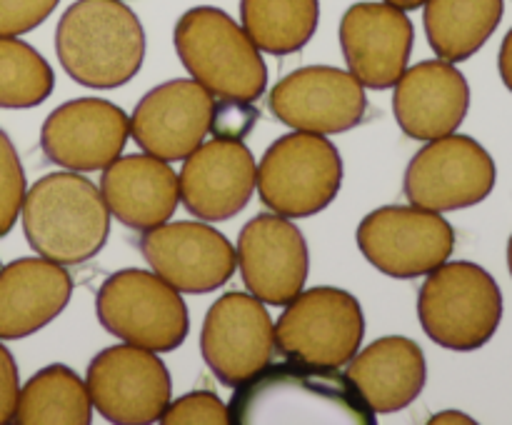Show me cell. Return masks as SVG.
Masks as SVG:
<instances>
[{
	"label": "cell",
	"instance_id": "1",
	"mask_svg": "<svg viewBox=\"0 0 512 425\" xmlns=\"http://www.w3.org/2000/svg\"><path fill=\"white\" fill-rule=\"evenodd\" d=\"M238 425H373L375 413L338 368L295 360L270 363L235 388L228 405Z\"/></svg>",
	"mask_w": 512,
	"mask_h": 425
},
{
	"label": "cell",
	"instance_id": "2",
	"mask_svg": "<svg viewBox=\"0 0 512 425\" xmlns=\"http://www.w3.org/2000/svg\"><path fill=\"white\" fill-rule=\"evenodd\" d=\"M55 53L75 83L120 88L143 68V23L123 0H75L55 28Z\"/></svg>",
	"mask_w": 512,
	"mask_h": 425
},
{
	"label": "cell",
	"instance_id": "3",
	"mask_svg": "<svg viewBox=\"0 0 512 425\" xmlns=\"http://www.w3.org/2000/svg\"><path fill=\"white\" fill-rule=\"evenodd\" d=\"M23 233L30 248L53 263L80 265L108 243L110 210L85 175L50 173L25 190Z\"/></svg>",
	"mask_w": 512,
	"mask_h": 425
},
{
	"label": "cell",
	"instance_id": "4",
	"mask_svg": "<svg viewBox=\"0 0 512 425\" xmlns=\"http://www.w3.org/2000/svg\"><path fill=\"white\" fill-rule=\"evenodd\" d=\"M173 43L193 80L218 98L255 103L268 88L260 48L225 10L213 5L185 10L175 23Z\"/></svg>",
	"mask_w": 512,
	"mask_h": 425
},
{
	"label": "cell",
	"instance_id": "5",
	"mask_svg": "<svg viewBox=\"0 0 512 425\" xmlns=\"http://www.w3.org/2000/svg\"><path fill=\"white\" fill-rule=\"evenodd\" d=\"M425 335L440 348L473 353L490 343L503 320V293L478 263L455 260L428 273L418 295Z\"/></svg>",
	"mask_w": 512,
	"mask_h": 425
},
{
	"label": "cell",
	"instance_id": "6",
	"mask_svg": "<svg viewBox=\"0 0 512 425\" xmlns=\"http://www.w3.org/2000/svg\"><path fill=\"white\" fill-rule=\"evenodd\" d=\"M260 200L283 218H310L338 198L343 158L320 133L283 135L268 145L255 173Z\"/></svg>",
	"mask_w": 512,
	"mask_h": 425
},
{
	"label": "cell",
	"instance_id": "7",
	"mask_svg": "<svg viewBox=\"0 0 512 425\" xmlns=\"http://www.w3.org/2000/svg\"><path fill=\"white\" fill-rule=\"evenodd\" d=\"M100 325L123 343L170 353L190 333L188 305L180 290L150 270H118L95 295Z\"/></svg>",
	"mask_w": 512,
	"mask_h": 425
},
{
	"label": "cell",
	"instance_id": "8",
	"mask_svg": "<svg viewBox=\"0 0 512 425\" xmlns=\"http://www.w3.org/2000/svg\"><path fill=\"white\" fill-rule=\"evenodd\" d=\"M365 318L348 290H300L275 323V348L285 360L318 368H343L363 345Z\"/></svg>",
	"mask_w": 512,
	"mask_h": 425
},
{
	"label": "cell",
	"instance_id": "9",
	"mask_svg": "<svg viewBox=\"0 0 512 425\" xmlns=\"http://www.w3.org/2000/svg\"><path fill=\"white\" fill-rule=\"evenodd\" d=\"M358 248L375 270L390 278H420L448 263L455 230L435 210L418 205H385L358 225Z\"/></svg>",
	"mask_w": 512,
	"mask_h": 425
},
{
	"label": "cell",
	"instance_id": "10",
	"mask_svg": "<svg viewBox=\"0 0 512 425\" xmlns=\"http://www.w3.org/2000/svg\"><path fill=\"white\" fill-rule=\"evenodd\" d=\"M90 403L108 423L148 425L163 418L173 400V383L163 360L138 345H113L90 360Z\"/></svg>",
	"mask_w": 512,
	"mask_h": 425
},
{
	"label": "cell",
	"instance_id": "11",
	"mask_svg": "<svg viewBox=\"0 0 512 425\" xmlns=\"http://www.w3.org/2000/svg\"><path fill=\"white\" fill-rule=\"evenodd\" d=\"M495 160L470 135L450 133L428 140L405 170V195L410 205L448 213L478 205L493 193Z\"/></svg>",
	"mask_w": 512,
	"mask_h": 425
},
{
	"label": "cell",
	"instance_id": "12",
	"mask_svg": "<svg viewBox=\"0 0 512 425\" xmlns=\"http://www.w3.org/2000/svg\"><path fill=\"white\" fill-rule=\"evenodd\" d=\"M200 353L215 378L238 388L275 355V325L253 293H225L210 305L200 333Z\"/></svg>",
	"mask_w": 512,
	"mask_h": 425
},
{
	"label": "cell",
	"instance_id": "13",
	"mask_svg": "<svg viewBox=\"0 0 512 425\" xmlns=\"http://www.w3.org/2000/svg\"><path fill=\"white\" fill-rule=\"evenodd\" d=\"M140 253L155 275L180 293H213L235 273V248L220 230L178 220L143 230Z\"/></svg>",
	"mask_w": 512,
	"mask_h": 425
},
{
	"label": "cell",
	"instance_id": "14",
	"mask_svg": "<svg viewBox=\"0 0 512 425\" xmlns=\"http://www.w3.org/2000/svg\"><path fill=\"white\" fill-rule=\"evenodd\" d=\"M270 110L293 130L338 135L363 123L368 98L363 83L350 70L310 65L275 83Z\"/></svg>",
	"mask_w": 512,
	"mask_h": 425
},
{
	"label": "cell",
	"instance_id": "15",
	"mask_svg": "<svg viewBox=\"0 0 512 425\" xmlns=\"http://www.w3.org/2000/svg\"><path fill=\"white\" fill-rule=\"evenodd\" d=\"M235 258L248 293L265 305H288L305 288L310 273L305 235L278 213L255 215L245 223Z\"/></svg>",
	"mask_w": 512,
	"mask_h": 425
},
{
	"label": "cell",
	"instance_id": "16",
	"mask_svg": "<svg viewBox=\"0 0 512 425\" xmlns=\"http://www.w3.org/2000/svg\"><path fill=\"white\" fill-rule=\"evenodd\" d=\"M130 138V118L103 98L68 100L45 118L40 148L60 168L103 170L120 158Z\"/></svg>",
	"mask_w": 512,
	"mask_h": 425
},
{
	"label": "cell",
	"instance_id": "17",
	"mask_svg": "<svg viewBox=\"0 0 512 425\" xmlns=\"http://www.w3.org/2000/svg\"><path fill=\"white\" fill-rule=\"evenodd\" d=\"M215 95L198 80H168L150 90L130 118V138L160 160H185L210 133Z\"/></svg>",
	"mask_w": 512,
	"mask_h": 425
},
{
	"label": "cell",
	"instance_id": "18",
	"mask_svg": "<svg viewBox=\"0 0 512 425\" xmlns=\"http://www.w3.org/2000/svg\"><path fill=\"white\" fill-rule=\"evenodd\" d=\"M413 40V20L390 3H355L340 20L345 63L363 88H393L408 68Z\"/></svg>",
	"mask_w": 512,
	"mask_h": 425
},
{
	"label": "cell",
	"instance_id": "19",
	"mask_svg": "<svg viewBox=\"0 0 512 425\" xmlns=\"http://www.w3.org/2000/svg\"><path fill=\"white\" fill-rule=\"evenodd\" d=\"M253 153L243 140L213 138L185 158L178 175L180 200L200 220L218 223L238 215L255 193Z\"/></svg>",
	"mask_w": 512,
	"mask_h": 425
},
{
	"label": "cell",
	"instance_id": "20",
	"mask_svg": "<svg viewBox=\"0 0 512 425\" xmlns=\"http://www.w3.org/2000/svg\"><path fill=\"white\" fill-rule=\"evenodd\" d=\"M393 113L400 130L415 140L455 133L470 108V85L448 60H423L405 68L393 85Z\"/></svg>",
	"mask_w": 512,
	"mask_h": 425
},
{
	"label": "cell",
	"instance_id": "21",
	"mask_svg": "<svg viewBox=\"0 0 512 425\" xmlns=\"http://www.w3.org/2000/svg\"><path fill=\"white\" fill-rule=\"evenodd\" d=\"M100 195L110 215L143 233L173 218L180 203L178 175L168 160L155 155H120L103 168Z\"/></svg>",
	"mask_w": 512,
	"mask_h": 425
},
{
	"label": "cell",
	"instance_id": "22",
	"mask_svg": "<svg viewBox=\"0 0 512 425\" xmlns=\"http://www.w3.org/2000/svg\"><path fill=\"white\" fill-rule=\"evenodd\" d=\"M73 295L65 265L18 258L0 268V340H20L53 323Z\"/></svg>",
	"mask_w": 512,
	"mask_h": 425
},
{
	"label": "cell",
	"instance_id": "23",
	"mask_svg": "<svg viewBox=\"0 0 512 425\" xmlns=\"http://www.w3.org/2000/svg\"><path fill=\"white\" fill-rule=\"evenodd\" d=\"M348 375L375 415L408 408L425 388L428 363L423 348L405 335H385L358 350Z\"/></svg>",
	"mask_w": 512,
	"mask_h": 425
},
{
	"label": "cell",
	"instance_id": "24",
	"mask_svg": "<svg viewBox=\"0 0 512 425\" xmlns=\"http://www.w3.org/2000/svg\"><path fill=\"white\" fill-rule=\"evenodd\" d=\"M503 0H425V33L448 63L473 58L503 20Z\"/></svg>",
	"mask_w": 512,
	"mask_h": 425
},
{
	"label": "cell",
	"instance_id": "25",
	"mask_svg": "<svg viewBox=\"0 0 512 425\" xmlns=\"http://www.w3.org/2000/svg\"><path fill=\"white\" fill-rule=\"evenodd\" d=\"M93 403L88 385L68 365H45L20 388L13 423L18 425H90Z\"/></svg>",
	"mask_w": 512,
	"mask_h": 425
},
{
	"label": "cell",
	"instance_id": "26",
	"mask_svg": "<svg viewBox=\"0 0 512 425\" xmlns=\"http://www.w3.org/2000/svg\"><path fill=\"white\" fill-rule=\"evenodd\" d=\"M240 23L263 53H298L318 30L320 0H240Z\"/></svg>",
	"mask_w": 512,
	"mask_h": 425
},
{
	"label": "cell",
	"instance_id": "27",
	"mask_svg": "<svg viewBox=\"0 0 512 425\" xmlns=\"http://www.w3.org/2000/svg\"><path fill=\"white\" fill-rule=\"evenodd\" d=\"M53 88V68L33 45L18 38H0V108H35L50 98Z\"/></svg>",
	"mask_w": 512,
	"mask_h": 425
},
{
	"label": "cell",
	"instance_id": "28",
	"mask_svg": "<svg viewBox=\"0 0 512 425\" xmlns=\"http://www.w3.org/2000/svg\"><path fill=\"white\" fill-rule=\"evenodd\" d=\"M25 190H28V183H25L18 150L8 133L0 130V238L13 230L20 208H23Z\"/></svg>",
	"mask_w": 512,
	"mask_h": 425
},
{
	"label": "cell",
	"instance_id": "29",
	"mask_svg": "<svg viewBox=\"0 0 512 425\" xmlns=\"http://www.w3.org/2000/svg\"><path fill=\"white\" fill-rule=\"evenodd\" d=\"M160 423L165 425H228L230 410L223 400L208 390H195L173 403L170 400Z\"/></svg>",
	"mask_w": 512,
	"mask_h": 425
},
{
	"label": "cell",
	"instance_id": "30",
	"mask_svg": "<svg viewBox=\"0 0 512 425\" xmlns=\"http://www.w3.org/2000/svg\"><path fill=\"white\" fill-rule=\"evenodd\" d=\"M60 0H0V38H18L50 18Z\"/></svg>",
	"mask_w": 512,
	"mask_h": 425
},
{
	"label": "cell",
	"instance_id": "31",
	"mask_svg": "<svg viewBox=\"0 0 512 425\" xmlns=\"http://www.w3.org/2000/svg\"><path fill=\"white\" fill-rule=\"evenodd\" d=\"M260 110L250 100L218 98L213 103V118H210V133L215 138L243 140L255 128Z\"/></svg>",
	"mask_w": 512,
	"mask_h": 425
},
{
	"label": "cell",
	"instance_id": "32",
	"mask_svg": "<svg viewBox=\"0 0 512 425\" xmlns=\"http://www.w3.org/2000/svg\"><path fill=\"white\" fill-rule=\"evenodd\" d=\"M20 378L18 365H15L13 353L0 343V425L13 423L15 408H18Z\"/></svg>",
	"mask_w": 512,
	"mask_h": 425
},
{
	"label": "cell",
	"instance_id": "33",
	"mask_svg": "<svg viewBox=\"0 0 512 425\" xmlns=\"http://www.w3.org/2000/svg\"><path fill=\"white\" fill-rule=\"evenodd\" d=\"M498 68H500V78H503L505 88L512 93V28H510V33L505 35L503 45H500Z\"/></svg>",
	"mask_w": 512,
	"mask_h": 425
},
{
	"label": "cell",
	"instance_id": "34",
	"mask_svg": "<svg viewBox=\"0 0 512 425\" xmlns=\"http://www.w3.org/2000/svg\"><path fill=\"white\" fill-rule=\"evenodd\" d=\"M430 423H433V425H453V423H460V425H473L475 420L470 418V415L460 413V410H443V413L433 415V418H430Z\"/></svg>",
	"mask_w": 512,
	"mask_h": 425
},
{
	"label": "cell",
	"instance_id": "35",
	"mask_svg": "<svg viewBox=\"0 0 512 425\" xmlns=\"http://www.w3.org/2000/svg\"><path fill=\"white\" fill-rule=\"evenodd\" d=\"M383 3L395 5V8H400V10H418V8H423L425 0H383Z\"/></svg>",
	"mask_w": 512,
	"mask_h": 425
},
{
	"label": "cell",
	"instance_id": "36",
	"mask_svg": "<svg viewBox=\"0 0 512 425\" xmlns=\"http://www.w3.org/2000/svg\"><path fill=\"white\" fill-rule=\"evenodd\" d=\"M508 265H510V275H512V235H510V243H508Z\"/></svg>",
	"mask_w": 512,
	"mask_h": 425
}]
</instances>
